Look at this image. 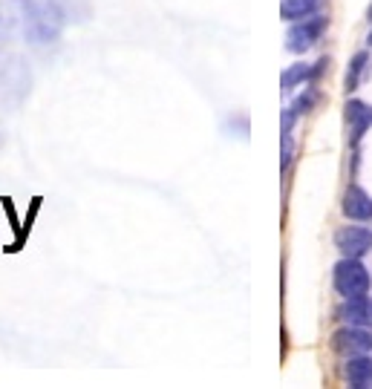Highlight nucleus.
<instances>
[{
	"mask_svg": "<svg viewBox=\"0 0 372 389\" xmlns=\"http://www.w3.org/2000/svg\"><path fill=\"white\" fill-rule=\"evenodd\" d=\"M332 346L335 352L352 358V355H366L372 349V335L363 332V326H349V329H341L332 335Z\"/></svg>",
	"mask_w": 372,
	"mask_h": 389,
	"instance_id": "nucleus-6",
	"label": "nucleus"
},
{
	"mask_svg": "<svg viewBox=\"0 0 372 389\" xmlns=\"http://www.w3.org/2000/svg\"><path fill=\"white\" fill-rule=\"evenodd\" d=\"M346 121L352 127V141H358L366 133V127L372 124V110L366 104H361V101H349L346 104Z\"/></svg>",
	"mask_w": 372,
	"mask_h": 389,
	"instance_id": "nucleus-11",
	"label": "nucleus"
},
{
	"mask_svg": "<svg viewBox=\"0 0 372 389\" xmlns=\"http://www.w3.org/2000/svg\"><path fill=\"white\" fill-rule=\"evenodd\" d=\"M343 372H346V380H349L355 389L372 386V358H366V355H352Z\"/></svg>",
	"mask_w": 372,
	"mask_h": 389,
	"instance_id": "nucleus-9",
	"label": "nucleus"
},
{
	"mask_svg": "<svg viewBox=\"0 0 372 389\" xmlns=\"http://www.w3.org/2000/svg\"><path fill=\"white\" fill-rule=\"evenodd\" d=\"M338 318L346 320L349 326H372V297L366 294L346 297V303L338 308Z\"/></svg>",
	"mask_w": 372,
	"mask_h": 389,
	"instance_id": "nucleus-7",
	"label": "nucleus"
},
{
	"mask_svg": "<svg viewBox=\"0 0 372 389\" xmlns=\"http://www.w3.org/2000/svg\"><path fill=\"white\" fill-rule=\"evenodd\" d=\"M369 21H372V6H369Z\"/></svg>",
	"mask_w": 372,
	"mask_h": 389,
	"instance_id": "nucleus-17",
	"label": "nucleus"
},
{
	"mask_svg": "<svg viewBox=\"0 0 372 389\" xmlns=\"http://www.w3.org/2000/svg\"><path fill=\"white\" fill-rule=\"evenodd\" d=\"M366 61H369V55H366V52H358V55L352 58L349 72H346V90H355V87H358V78H361V72H363Z\"/></svg>",
	"mask_w": 372,
	"mask_h": 389,
	"instance_id": "nucleus-14",
	"label": "nucleus"
},
{
	"mask_svg": "<svg viewBox=\"0 0 372 389\" xmlns=\"http://www.w3.org/2000/svg\"><path fill=\"white\" fill-rule=\"evenodd\" d=\"M326 29V18H303V21H297L288 35H286V49L288 52H306L309 46H315V41L323 35Z\"/></svg>",
	"mask_w": 372,
	"mask_h": 389,
	"instance_id": "nucleus-4",
	"label": "nucleus"
},
{
	"mask_svg": "<svg viewBox=\"0 0 372 389\" xmlns=\"http://www.w3.org/2000/svg\"><path fill=\"white\" fill-rule=\"evenodd\" d=\"M315 98H318V96H315V90H312L309 96H303V98H297V104H294V113H309V107L315 104Z\"/></svg>",
	"mask_w": 372,
	"mask_h": 389,
	"instance_id": "nucleus-15",
	"label": "nucleus"
},
{
	"mask_svg": "<svg viewBox=\"0 0 372 389\" xmlns=\"http://www.w3.org/2000/svg\"><path fill=\"white\" fill-rule=\"evenodd\" d=\"M21 29V0H0V41H9Z\"/></svg>",
	"mask_w": 372,
	"mask_h": 389,
	"instance_id": "nucleus-10",
	"label": "nucleus"
},
{
	"mask_svg": "<svg viewBox=\"0 0 372 389\" xmlns=\"http://www.w3.org/2000/svg\"><path fill=\"white\" fill-rule=\"evenodd\" d=\"M66 24L61 0H21V32L29 44L46 46L58 41Z\"/></svg>",
	"mask_w": 372,
	"mask_h": 389,
	"instance_id": "nucleus-1",
	"label": "nucleus"
},
{
	"mask_svg": "<svg viewBox=\"0 0 372 389\" xmlns=\"http://www.w3.org/2000/svg\"><path fill=\"white\" fill-rule=\"evenodd\" d=\"M341 208H343V213H346L349 219H372V199H369L366 191H361L358 185L346 188Z\"/></svg>",
	"mask_w": 372,
	"mask_h": 389,
	"instance_id": "nucleus-8",
	"label": "nucleus"
},
{
	"mask_svg": "<svg viewBox=\"0 0 372 389\" xmlns=\"http://www.w3.org/2000/svg\"><path fill=\"white\" fill-rule=\"evenodd\" d=\"M335 246H338V251H341L343 257L361 260L363 254L372 251V231H369V228H355V225L341 228V231L335 233Z\"/></svg>",
	"mask_w": 372,
	"mask_h": 389,
	"instance_id": "nucleus-5",
	"label": "nucleus"
},
{
	"mask_svg": "<svg viewBox=\"0 0 372 389\" xmlns=\"http://www.w3.org/2000/svg\"><path fill=\"white\" fill-rule=\"evenodd\" d=\"M335 288L343 297H358L369 291V271L355 260V257H343L335 266Z\"/></svg>",
	"mask_w": 372,
	"mask_h": 389,
	"instance_id": "nucleus-3",
	"label": "nucleus"
},
{
	"mask_svg": "<svg viewBox=\"0 0 372 389\" xmlns=\"http://www.w3.org/2000/svg\"><path fill=\"white\" fill-rule=\"evenodd\" d=\"M318 9V0H283L280 4V18L283 21H303Z\"/></svg>",
	"mask_w": 372,
	"mask_h": 389,
	"instance_id": "nucleus-12",
	"label": "nucleus"
},
{
	"mask_svg": "<svg viewBox=\"0 0 372 389\" xmlns=\"http://www.w3.org/2000/svg\"><path fill=\"white\" fill-rule=\"evenodd\" d=\"M366 41H369V46H372V32H369V38H366Z\"/></svg>",
	"mask_w": 372,
	"mask_h": 389,
	"instance_id": "nucleus-16",
	"label": "nucleus"
},
{
	"mask_svg": "<svg viewBox=\"0 0 372 389\" xmlns=\"http://www.w3.org/2000/svg\"><path fill=\"white\" fill-rule=\"evenodd\" d=\"M306 78H312V69H309L306 64H294V66H288V69L283 72L280 87H283V90H291L297 81H306Z\"/></svg>",
	"mask_w": 372,
	"mask_h": 389,
	"instance_id": "nucleus-13",
	"label": "nucleus"
},
{
	"mask_svg": "<svg viewBox=\"0 0 372 389\" xmlns=\"http://www.w3.org/2000/svg\"><path fill=\"white\" fill-rule=\"evenodd\" d=\"M29 93V66L15 52L0 49V110L4 104L18 107Z\"/></svg>",
	"mask_w": 372,
	"mask_h": 389,
	"instance_id": "nucleus-2",
	"label": "nucleus"
}]
</instances>
